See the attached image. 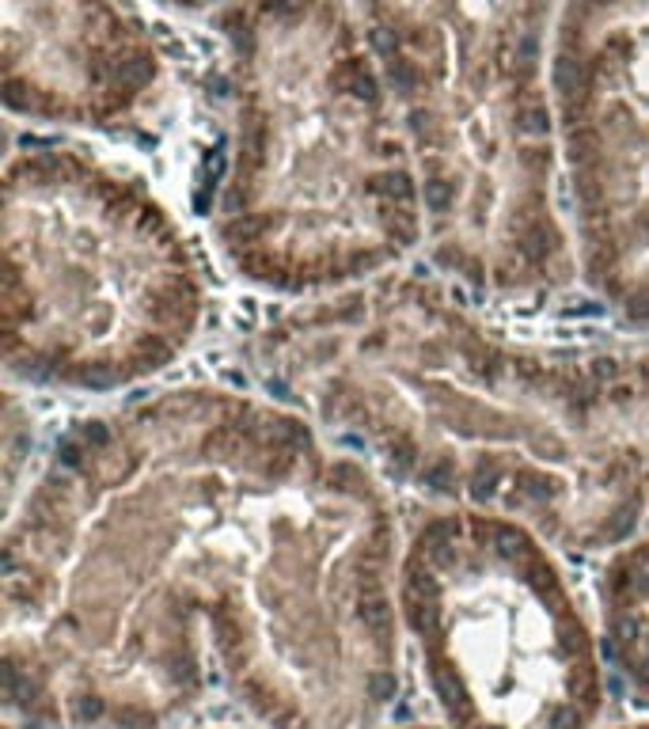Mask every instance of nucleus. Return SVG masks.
Wrapping results in <instances>:
<instances>
[{
  "mask_svg": "<svg viewBox=\"0 0 649 729\" xmlns=\"http://www.w3.org/2000/svg\"><path fill=\"white\" fill-rule=\"evenodd\" d=\"M551 92L577 285L649 338V0H569Z\"/></svg>",
  "mask_w": 649,
  "mask_h": 729,
  "instance_id": "6",
  "label": "nucleus"
},
{
  "mask_svg": "<svg viewBox=\"0 0 649 729\" xmlns=\"http://www.w3.org/2000/svg\"><path fill=\"white\" fill-rule=\"evenodd\" d=\"M247 372L395 490L528 524L566 558L649 536V338L528 335L445 274L281 304Z\"/></svg>",
  "mask_w": 649,
  "mask_h": 729,
  "instance_id": "2",
  "label": "nucleus"
},
{
  "mask_svg": "<svg viewBox=\"0 0 649 729\" xmlns=\"http://www.w3.org/2000/svg\"><path fill=\"white\" fill-rule=\"evenodd\" d=\"M0 357L23 395L118 399L205 335L209 266L182 217L122 163L27 141L4 168Z\"/></svg>",
  "mask_w": 649,
  "mask_h": 729,
  "instance_id": "4",
  "label": "nucleus"
},
{
  "mask_svg": "<svg viewBox=\"0 0 649 729\" xmlns=\"http://www.w3.org/2000/svg\"><path fill=\"white\" fill-rule=\"evenodd\" d=\"M395 729H437L433 722H410V725H395ZM600 729H649V714H638V718H631V722H604Z\"/></svg>",
  "mask_w": 649,
  "mask_h": 729,
  "instance_id": "7",
  "label": "nucleus"
},
{
  "mask_svg": "<svg viewBox=\"0 0 649 729\" xmlns=\"http://www.w3.org/2000/svg\"><path fill=\"white\" fill-rule=\"evenodd\" d=\"M395 486L262 388L182 380L53 433L0 532L12 729H395Z\"/></svg>",
  "mask_w": 649,
  "mask_h": 729,
  "instance_id": "1",
  "label": "nucleus"
},
{
  "mask_svg": "<svg viewBox=\"0 0 649 729\" xmlns=\"http://www.w3.org/2000/svg\"><path fill=\"white\" fill-rule=\"evenodd\" d=\"M395 593L437 729L604 725L615 680L596 608L528 524L418 502Z\"/></svg>",
  "mask_w": 649,
  "mask_h": 729,
  "instance_id": "5",
  "label": "nucleus"
},
{
  "mask_svg": "<svg viewBox=\"0 0 649 729\" xmlns=\"http://www.w3.org/2000/svg\"><path fill=\"white\" fill-rule=\"evenodd\" d=\"M12 729V725H4ZM182 729H236V725H182ZM239 729H255V725H239Z\"/></svg>",
  "mask_w": 649,
  "mask_h": 729,
  "instance_id": "8",
  "label": "nucleus"
},
{
  "mask_svg": "<svg viewBox=\"0 0 649 729\" xmlns=\"http://www.w3.org/2000/svg\"><path fill=\"white\" fill-rule=\"evenodd\" d=\"M239 61L236 134L209 205L221 266L300 304L425 251L422 175L388 87L323 0H255L221 19Z\"/></svg>",
  "mask_w": 649,
  "mask_h": 729,
  "instance_id": "3",
  "label": "nucleus"
}]
</instances>
